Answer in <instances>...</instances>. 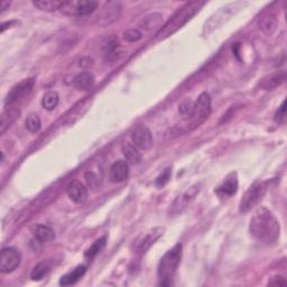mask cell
Segmentation results:
<instances>
[{"mask_svg":"<svg viewBox=\"0 0 287 287\" xmlns=\"http://www.w3.org/2000/svg\"><path fill=\"white\" fill-rule=\"evenodd\" d=\"M249 231L258 242L274 245L279 238V223L269 210L260 208L252 215Z\"/></svg>","mask_w":287,"mask_h":287,"instance_id":"obj_1","label":"cell"},{"mask_svg":"<svg viewBox=\"0 0 287 287\" xmlns=\"http://www.w3.org/2000/svg\"><path fill=\"white\" fill-rule=\"evenodd\" d=\"M182 258V245L178 243L172 249L167 251L160 260L159 272L160 277V285L169 286L172 284V279L175 275L176 270L179 268V265Z\"/></svg>","mask_w":287,"mask_h":287,"instance_id":"obj_2","label":"cell"},{"mask_svg":"<svg viewBox=\"0 0 287 287\" xmlns=\"http://www.w3.org/2000/svg\"><path fill=\"white\" fill-rule=\"evenodd\" d=\"M203 6V2H194L186 5L166 24L163 30L160 31L159 34H157V40H164V38L174 34L176 31H179L180 28L183 27Z\"/></svg>","mask_w":287,"mask_h":287,"instance_id":"obj_3","label":"cell"},{"mask_svg":"<svg viewBox=\"0 0 287 287\" xmlns=\"http://www.w3.org/2000/svg\"><path fill=\"white\" fill-rule=\"evenodd\" d=\"M247 6V3L242 2H234L231 4H228L226 6L220 8L217 13H214L213 15L208 19V22H205L203 27V34L209 35L212 32L221 27L223 24H226L229 19L236 15L241 9Z\"/></svg>","mask_w":287,"mask_h":287,"instance_id":"obj_4","label":"cell"},{"mask_svg":"<svg viewBox=\"0 0 287 287\" xmlns=\"http://www.w3.org/2000/svg\"><path fill=\"white\" fill-rule=\"evenodd\" d=\"M267 192V184L265 182H257V183L252 184L247 192L243 195V198L240 201V212L247 213L249 212L251 209L257 207L258 204L261 202L264 199L265 194Z\"/></svg>","mask_w":287,"mask_h":287,"instance_id":"obj_5","label":"cell"},{"mask_svg":"<svg viewBox=\"0 0 287 287\" xmlns=\"http://www.w3.org/2000/svg\"><path fill=\"white\" fill-rule=\"evenodd\" d=\"M98 7L97 2L92 0H72V2H64L63 6L60 9L62 14L68 16H85L93 13Z\"/></svg>","mask_w":287,"mask_h":287,"instance_id":"obj_6","label":"cell"},{"mask_svg":"<svg viewBox=\"0 0 287 287\" xmlns=\"http://www.w3.org/2000/svg\"><path fill=\"white\" fill-rule=\"evenodd\" d=\"M22 262V253L16 248L6 247L0 253V271L3 274H9V272L17 269Z\"/></svg>","mask_w":287,"mask_h":287,"instance_id":"obj_7","label":"cell"},{"mask_svg":"<svg viewBox=\"0 0 287 287\" xmlns=\"http://www.w3.org/2000/svg\"><path fill=\"white\" fill-rule=\"evenodd\" d=\"M201 191V184H194L189 188L183 193L180 194L178 198L174 200L170 208V214L171 215H178L182 211H184L185 208L192 202L194 198L197 197Z\"/></svg>","mask_w":287,"mask_h":287,"instance_id":"obj_8","label":"cell"},{"mask_svg":"<svg viewBox=\"0 0 287 287\" xmlns=\"http://www.w3.org/2000/svg\"><path fill=\"white\" fill-rule=\"evenodd\" d=\"M34 85H35L34 78L23 80L22 82L16 84L15 87L9 91L8 94L6 95V99H5V104H6V106H11V104H14L15 102L19 101L21 99L25 98L26 95L32 92Z\"/></svg>","mask_w":287,"mask_h":287,"instance_id":"obj_9","label":"cell"},{"mask_svg":"<svg viewBox=\"0 0 287 287\" xmlns=\"http://www.w3.org/2000/svg\"><path fill=\"white\" fill-rule=\"evenodd\" d=\"M211 112V97L207 92H203L199 95L197 102L194 103V111L192 119L194 125H200L209 117Z\"/></svg>","mask_w":287,"mask_h":287,"instance_id":"obj_10","label":"cell"},{"mask_svg":"<svg viewBox=\"0 0 287 287\" xmlns=\"http://www.w3.org/2000/svg\"><path fill=\"white\" fill-rule=\"evenodd\" d=\"M132 141L140 150L146 151L153 145V137L150 129L146 126H138L131 133Z\"/></svg>","mask_w":287,"mask_h":287,"instance_id":"obj_11","label":"cell"},{"mask_svg":"<svg viewBox=\"0 0 287 287\" xmlns=\"http://www.w3.org/2000/svg\"><path fill=\"white\" fill-rule=\"evenodd\" d=\"M121 4L120 3H107L102 9L101 16L99 19V24L102 26H107L109 24L116 22L120 16Z\"/></svg>","mask_w":287,"mask_h":287,"instance_id":"obj_12","label":"cell"},{"mask_svg":"<svg viewBox=\"0 0 287 287\" xmlns=\"http://www.w3.org/2000/svg\"><path fill=\"white\" fill-rule=\"evenodd\" d=\"M129 166L125 161H117L111 166L109 172V178L112 183H122L128 179Z\"/></svg>","mask_w":287,"mask_h":287,"instance_id":"obj_13","label":"cell"},{"mask_svg":"<svg viewBox=\"0 0 287 287\" xmlns=\"http://www.w3.org/2000/svg\"><path fill=\"white\" fill-rule=\"evenodd\" d=\"M66 192H68L69 198L75 203L80 204V203H83V202H85V201H87L88 190L79 181H73L72 183H70L68 186V190H66Z\"/></svg>","mask_w":287,"mask_h":287,"instance_id":"obj_14","label":"cell"},{"mask_svg":"<svg viewBox=\"0 0 287 287\" xmlns=\"http://www.w3.org/2000/svg\"><path fill=\"white\" fill-rule=\"evenodd\" d=\"M238 191V179L236 173H231L227 176L223 183L217 189V193L221 198L232 197Z\"/></svg>","mask_w":287,"mask_h":287,"instance_id":"obj_15","label":"cell"},{"mask_svg":"<svg viewBox=\"0 0 287 287\" xmlns=\"http://www.w3.org/2000/svg\"><path fill=\"white\" fill-rule=\"evenodd\" d=\"M286 81V72L280 71L276 72L269 75H266L265 78H262L259 82V87L262 90H272L277 87H279L280 84H283Z\"/></svg>","mask_w":287,"mask_h":287,"instance_id":"obj_16","label":"cell"},{"mask_svg":"<svg viewBox=\"0 0 287 287\" xmlns=\"http://www.w3.org/2000/svg\"><path fill=\"white\" fill-rule=\"evenodd\" d=\"M21 114V111L16 108H8L5 110L0 118V133H5L9 127H12L14 122L17 120V118Z\"/></svg>","mask_w":287,"mask_h":287,"instance_id":"obj_17","label":"cell"},{"mask_svg":"<svg viewBox=\"0 0 287 287\" xmlns=\"http://www.w3.org/2000/svg\"><path fill=\"white\" fill-rule=\"evenodd\" d=\"M33 234L37 241L40 242H50L52 240H54L55 238V232L52 228L49 226H45V224H37L32 230Z\"/></svg>","mask_w":287,"mask_h":287,"instance_id":"obj_18","label":"cell"},{"mask_svg":"<svg viewBox=\"0 0 287 287\" xmlns=\"http://www.w3.org/2000/svg\"><path fill=\"white\" fill-rule=\"evenodd\" d=\"M74 87L81 90L87 91L93 87L94 84V76L90 73V72H82V73L78 74L73 80Z\"/></svg>","mask_w":287,"mask_h":287,"instance_id":"obj_19","label":"cell"},{"mask_svg":"<svg viewBox=\"0 0 287 287\" xmlns=\"http://www.w3.org/2000/svg\"><path fill=\"white\" fill-rule=\"evenodd\" d=\"M85 271H87V267L83 266V265L78 266L71 272H69V274H66L62 277L61 280H60V285L70 286V285L75 284L80 278H82L83 275L85 274Z\"/></svg>","mask_w":287,"mask_h":287,"instance_id":"obj_20","label":"cell"},{"mask_svg":"<svg viewBox=\"0 0 287 287\" xmlns=\"http://www.w3.org/2000/svg\"><path fill=\"white\" fill-rule=\"evenodd\" d=\"M163 232H164V229L162 228H155L154 230H152L151 232H148L145 237L142 238V240L138 245V250L139 251H145L150 248L152 245H154L155 241L159 240L161 236H163Z\"/></svg>","mask_w":287,"mask_h":287,"instance_id":"obj_21","label":"cell"},{"mask_svg":"<svg viewBox=\"0 0 287 287\" xmlns=\"http://www.w3.org/2000/svg\"><path fill=\"white\" fill-rule=\"evenodd\" d=\"M162 23H163L162 14L154 13V14H151V15H148L144 18L142 21L140 22L139 26L142 28V30H145L147 32H152V31L156 30V28L161 27Z\"/></svg>","mask_w":287,"mask_h":287,"instance_id":"obj_22","label":"cell"},{"mask_svg":"<svg viewBox=\"0 0 287 287\" xmlns=\"http://www.w3.org/2000/svg\"><path fill=\"white\" fill-rule=\"evenodd\" d=\"M122 153L123 155H125L126 160L129 163H131V164H138V163H140L141 161V154L139 153V151H138V148L135 144L131 142L123 144Z\"/></svg>","mask_w":287,"mask_h":287,"instance_id":"obj_23","label":"cell"},{"mask_svg":"<svg viewBox=\"0 0 287 287\" xmlns=\"http://www.w3.org/2000/svg\"><path fill=\"white\" fill-rule=\"evenodd\" d=\"M276 27H277V19L275 15H267L264 18H261V21L259 23V28L267 36H270L272 33L276 31Z\"/></svg>","mask_w":287,"mask_h":287,"instance_id":"obj_24","label":"cell"},{"mask_svg":"<svg viewBox=\"0 0 287 287\" xmlns=\"http://www.w3.org/2000/svg\"><path fill=\"white\" fill-rule=\"evenodd\" d=\"M63 4L64 2H59V0H36V2H33L35 7L44 12H55L57 9H61Z\"/></svg>","mask_w":287,"mask_h":287,"instance_id":"obj_25","label":"cell"},{"mask_svg":"<svg viewBox=\"0 0 287 287\" xmlns=\"http://www.w3.org/2000/svg\"><path fill=\"white\" fill-rule=\"evenodd\" d=\"M59 100L60 97L57 92H55V91H50V92H47L44 97H43L42 106L44 109L51 111V110L55 109L57 104H59Z\"/></svg>","mask_w":287,"mask_h":287,"instance_id":"obj_26","label":"cell"},{"mask_svg":"<svg viewBox=\"0 0 287 287\" xmlns=\"http://www.w3.org/2000/svg\"><path fill=\"white\" fill-rule=\"evenodd\" d=\"M50 271V266L47 262H40V264L36 265L34 268H33L31 272V278L33 280H42L44 277L49 274Z\"/></svg>","mask_w":287,"mask_h":287,"instance_id":"obj_27","label":"cell"},{"mask_svg":"<svg viewBox=\"0 0 287 287\" xmlns=\"http://www.w3.org/2000/svg\"><path fill=\"white\" fill-rule=\"evenodd\" d=\"M106 241H107V238L106 237H102L98 239L97 241H95L92 246H91L89 249L85 251V257L87 258H93L98 255V253L101 251L104 246H106Z\"/></svg>","mask_w":287,"mask_h":287,"instance_id":"obj_28","label":"cell"},{"mask_svg":"<svg viewBox=\"0 0 287 287\" xmlns=\"http://www.w3.org/2000/svg\"><path fill=\"white\" fill-rule=\"evenodd\" d=\"M42 127V122L40 117L37 116L36 113H31L28 114V117L26 119V128L31 132H37Z\"/></svg>","mask_w":287,"mask_h":287,"instance_id":"obj_29","label":"cell"},{"mask_svg":"<svg viewBox=\"0 0 287 287\" xmlns=\"http://www.w3.org/2000/svg\"><path fill=\"white\" fill-rule=\"evenodd\" d=\"M194 111V103L190 100H185L179 106V112L184 119L192 118Z\"/></svg>","mask_w":287,"mask_h":287,"instance_id":"obj_30","label":"cell"},{"mask_svg":"<svg viewBox=\"0 0 287 287\" xmlns=\"http://www.w3.org/2000/svg\"><path fill=\"white\" fill-rule=\"evenodd\" d=\"M85 181H87L89 188L92 189L93 191H97L98 189H100V186H101L100 179L93 172H87V173H85Z\"/></svg>","mask_w":287,"mask_h":287,"instance_id":"obj_31","label":"cell"},{"mask_svg":"<svg viewBox=\"0 0 287 287\" xmlns=\"http://www.w3.org/2000/svg\"><path fill=\"white\" fill-rule=\"evenodd\" d=\"M123 38L129 43L137 42L141 38V33L138 30H128L127 32H125V34H123Z\"/></svg>","mask_w":287,"mask_h":287,"instance_id":"obj_32","label":"cell"},{"mask_svg":"<svg viewBox=\"0 0 287 287\" xmlns=\"http://www.w3.org/2000/svg\"><path fill=\"white\" fill-rule=\"evenodd\" d=\"M286 102L284 101L281 103V106L277 110V112L275 113V121L277 123H283L285 121V117H286Z\"/></svg>","mask_w":287,"mask_h":287,"instance_id":"obj_33","label":"cell"},{"mask_svg":"<svg viewBox=\"0 0 287 287\" xmlns=\"http://www.w3.org/2000/svg\"><path fill=\"white\" fill-rule=\"evenodd\" d=\"M171 176H172V172L171 170H166L164 173H163L161 176H159L156 180V186H159V188H162V186H164L167 182L171 180Z\"/></svg>","mask_w":287,"mask_h":287,"instance_id":"obj_34","label":"cell"},{"mask_svg":"<svg viewBox=\"0 0 287 287\" xmlns=\"http://www.w3.org/2000/svg\"><path fill=\"white\" fill-rule=\"evenodd\" d=\"M269 286H286L287 281L285 279V277L283 276H275L274 278H271L268 281Z\"/></svg>","mask_w":287,"mask_h":287,"instance_id":"obj_35","label":"cell"},{"mask_svg":"<svg viewBox=\"0 0 287 287\" xmlns=\"http://www.w3.org/2000/svg\"><path fill=\"white\" fill-rule=\"evenodd\" d=\"M79 65L81 66V68H83V69L91 68V66L93 65V60L91 59V57H83V59L80 60Z\"/></svg>","mask_w":287,"mask_h":287,"instance_id":"obj_36","label":"cell"},{"mask_svg":"<svg viewBox=\"0 0 287 287\" xmlns=\"http://www.w3.org/2000/svg\"><path fill=\"white\" fill-rule=\"evenodd\" d=\"M9 6H11V3L9 2H2V13H4L5 11H6L7 8H9Z\"/></svg>","mask_w":287,"mask_h":287,"instance_id":"obj_37","label":"cell"}]
</instances>
